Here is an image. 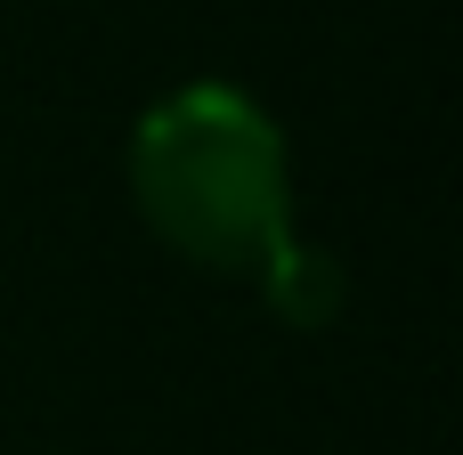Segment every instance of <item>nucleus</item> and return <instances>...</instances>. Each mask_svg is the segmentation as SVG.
<instances>
[{
    "label": "nucleus",
    "mask_w": 463,
    "mask_h": 455,
    "mask_svg": "<svg viewBox=\"0 0 463 455\" xmlns=\"http://www.w3.org/2000/svg\"><path fill=\"white\" fill-rule=\"evenodd\" d=\"M130 195L171 252L195 269L260 277L293 244L285 130L236 81H187L130 130Z\"/></svg>",
    "instance_id": "obj_1"
},
{
    "label": "nucleus",
    "mask_w": 463,
    "mask_h": 455,
    "mask_svg": "<svg viewBox=\"0 0 463 455\" xmlns=\"http://www.w3.org/2000/svg\"><path fill=\"white\" fill-rule=\"evenodd\" d=\"M260 293H269V309H277L285 326H326V318L342 309V277H334V261L309 252L301 236L260 269Z\"/></svg>",
    "instance_id": "obj_2"
}]
</instances>
